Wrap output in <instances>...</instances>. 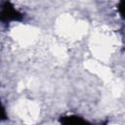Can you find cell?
I'll return each instance as SVG.
<instances>
[{
    "instance_id": "cell-3",
    "label": "cell",
    "mask_w": 125,
    "mask_h": 125,
    "mask_svg": "<svg viewBox=\"0 0 125 125\" xmlns=\"http://www.w3.org/2000/svg\"><path fill=\"white\" fill-rule=\"evenodd\" d=\"M118 10H119L120 15H121L123 18H125V1L120 2L119 7H118Z\"/></svg>"
},
{
    "instance_id": "cell-1",
    "label": "cell",
    "mask_w": 125,
    "mask_h": 125,
    "mask_svg": "<svg viewBox=\"0 0 125 125\" xmlns=\"http://www.w3.org/2000/svg\"><path fill=\"white\" fill-rule=\"evenodd\" d=\"M22 18V15L19 13L10 3H5L2 6L1 11V20L4 21H20Z\"/></svg>"
},
{
    "instance_id": "cell-4",
    "label": "cell",
    "mask_w": 125,
    "mask_h": 125,
    "mask_svg": "<svg viewBox=\"0 0 125 125\" xmlns=\"http://www.w3.org/2000/svg\"><path fill=\"white\" fill-rule=\"evenodd\" d=\"M124 38H125V37H124ZM124 40H125V39H124Z\"/></svg>"
},
{
    "instance_id": "cell-2",
    "label": "cell",
    "mask_w": 125,
    "mask_h": 125,
    "mask_svg": "<svg viewBox=\"0 0 125 125\" xmlns=\"http://www.w3.org/2000/svg\"><path fill=\"white\" fill-rule=\"evenodd\" d=\"M61 122L62 125H92L78 116H63Z\"/></svg>"
}]
</instances>
